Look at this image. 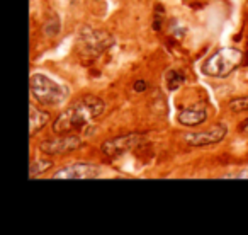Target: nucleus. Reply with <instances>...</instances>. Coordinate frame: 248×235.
<instances>
[{"label": "nucleus", "mask_w": 248, "mask_h": 235, "mask_svg": "<svg viewBox=\"0 0 248 235\" xmlns=\"http://www.w3.org/2000/svg\"><path fill=\"white\" fill-rule=\"evenodd\" d=\"M104 113V102L95 96H83L72 102L53 125L55 135H78Z\"/></svg>", "instance_id": "f257e3e1"}, {"label": "nucleus", "mask_w": 248, "mask_h": 235, "mask_svg": "<svg viewBox=\"0 0 248 235\" xmlns=\"http://www.w3.org/2000/svg\"><path fill=\"white\" fill-rule=\"evenodd\" d=\"M243 62V53L236 48H221L214 51L206 62L202 63L201 70L204 75L213 79H224L231 75V72L238 68Z\"/></svg>", "instance_id": "f03ea898"}, {"label": "nucleus", "mask_w": 248, "mask_h": 235, "mask_svg": "<svg viewBox=\"0 0 248 235\" xmlns=\"http://www.w3.org/2000/svg\"><path fill=\"white\" fill-rule=\"evenodd\" d=\"M29 89L38 102L48 104V106H58L65 102L68 97V89L56 80L49 79L45 73H32L29 80Z\"/></svg>", "instance_id": "7ed1b4c3"}, {"label": "nucleus", "mask_w": 248, "mask_h": 235, "mask_svg": "<svg viewBox=\"0 0 248 235\" xmlns=\"http://www.w3.org/2000/svg\"><path fill=\"white\" fill-rule=\"evenodd\" d=\"M114 43V38L106 31H99V29H83L80 33L78 39V48L82 50L83 55L89 58H95L99 56L104 50L110 48Z\"/></svg>", "instance_id": "20e7f679"}, {"label": "nucleus", "mask_w": 248, "mask_h": 235, "mask_svg": "<svg viewBox=\"0 0 248 235\" xmlns=\"http://www.w3.org/2000/svg\"><path fill=\"white\" fill-rule=\"evenodd\" d=\"M143 138L145 136L141 133H128V135L124 136H117V138L107 140V142L102 143V152L107 157L121 155V153H126L128 150H133L138 145H141Z\"/></svg>", "instance_id": "39448f33"}, {"label": "nucleus", "mask_w": 248, "mask_h": 235, "mask_svg": "<svg viewBox=\"0 0 248 235\" xmlns=\"http://www.w3.org/2000/svg\"><path fill=\"white\" fill-rule=\"evenodd\" d=\"M83 145V140L80 135H58V138L46 140L39 145L41 152L48 153V155H62V153L72 152Z\"/></svg>", "instance_id": "423d86ee"}, {"label": "nucleus", "mask_w": 248, "mask_h": 235, "mask_svg": "<svg viewBox=\"0 0 248 235\" xmlns=\"http://www.w3.org/2000/svg\"><path fill=\"white\" fill-rule=\"evenodd\" d=\"M99 172V167L93 166V164L77 162L58 170L55 174V179H95Z\"/></svg>", "instance_id": "0eeeda50"}, {"label": "nucleus", "mask_w": 248, "mask_h": 235, "mask_svg": "<svg viewBox=\"0 0 248 235\" xmlns=\"http://www.w3.org/2000/svg\"><path fill=\"white\" fill-rule=\"evenodd\" d=\"M226 133L228 130L224 125H214L207 132L190 133V135H186L184 138H186V142L190 147H207V145H214V143H219L226 136Z\"/></svg>", "instance_id": "6e6552de"}, {"label": "nucleus", "mask_w": 248, "mask_h": 235, "mask_svg": "<svg viewBox=\"0 0 248 235\" xmlns=\"http://www.w3.org/2000/svg\"><path fill=\"white\" fill-rule=\"evenodd\" d=\"M207 119V113L204 109H184L177 116V121L184 126H196Z\"/></svg>", "instance_id": "1a4fd4ad"}, {"label": "nucleus", "mask_w": 248, "mask_h": 235, "mask_svg": "<svg viewBox=\"0 0 248 235\" xmlns=\"http://www.w3.org/2000/svg\"><path fill=\"white\" fill-rule=\"evenodd\" d=\"M49 121V114L45 111L38 109L34 104L29 106V135H34L38 130H41L46 123Z\"/></svg>", "instance_id": "9d476101"}, {"label": "nucleus", "mask_w": 248, "mask_h": 235, "mask_svg": "<svg viewBox=\"0 0 248 235\" xmlns=\"http://www.w3.org/2000/svg\"><path fill=\"white\" fill-rule=\"evenodd\" d=\"M51 160H45V159H38V160H32L31 162V167H29V176L31 177H36L39 174L46 172V170L51 167Z\"/></svg>", "instance_id": "9b49d317"}, {"label": "nucleus", "mask_w": 248, "mask_h": 235, "mask_svg": "<svg viewBox=\"0 0 248 235\" xmlns=\"http://www.w3.org/2000/svg\"><path fill=\"white\" fill-rule=\"evenodd\" d=\"M184 80H186V79H184L182 72L170 70V72L167 73V87H169V90H177L184 84Z\"/></svg>", "instance_id": "f8f14e48"}, {"label": "nucleus", "mask_w": 248, "mask_h": 235, "mask_svg": "<svg viewBox=\"0 0 248 235\" xmlns=\"http://www.w3.org/2000/svg\"><path fill=\"white\" fill-rule=\"evenodd\" d=\"M233 113H243V111H248V96L247 97H240V99H233L230 104H228Z\"/></svg>", "instance_id": "ddd939ff"}, {"label": "nucleus", "mask_w": 248, "mask_h": 235, "mask_svg": "<svg viewBox=\"0 0 248 235\" xmlns=\"http://www.w3.org/2000/svg\"><path fill=\"white\" fill-rule=\"evenodd\" d=\"M135 90H136V92H143V90H146V82H145V80H138V82H135Z\"/></svg>", "instance_id": "4468645a"}, {"label": "nucleus", "mask_w": 248, "mask_h": 235, "mask_svg": "<svg viewBox=\"0 0 248 235\" xmlns=\"http://www.w3.org/2000/svg\"><path fill=\"white\" fill-rule=\"evenodd\" d=\"M240 132H243V133H248V119H245L243 123L240 125Z\"/></svg>", "instance_id": "2eb2a0df"}]
</instances>
